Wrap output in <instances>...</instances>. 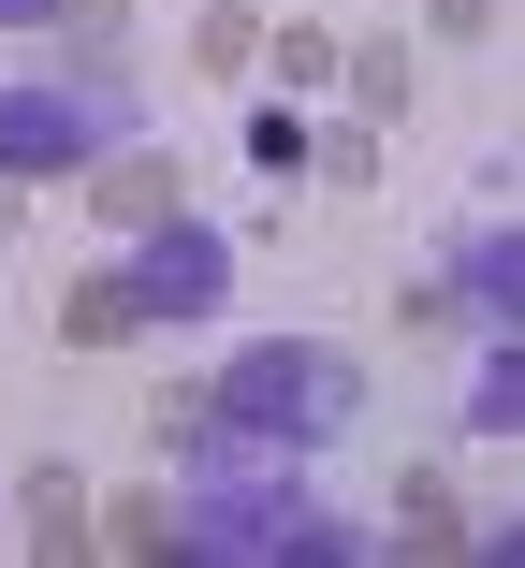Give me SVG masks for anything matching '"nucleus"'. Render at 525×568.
<instances>
[{"mask_svg":"<svg viewBox=\"0 0 525 568\" xmlns=\"http://www.w3.org/2000/svg\"><path fill=\"white\" fill-rule=\"evenodd\" d=\"M220 408H234L249 437H263V423H277V437H322V423L351 408V365H336V351H263V365H234Z\"/></svg>","mask_w":525,"mask_h":568,"instance_id":"nucleus-1","label":"nucleus"},{"mask_svg":"<svg viewBox=\"0 0 525 568\" xmlns=\"http://www.w3.org/2000/svg\"><path fill=\"white\" fill-rule=\"evenodd\" d=\"M118 132V88H0V161H73Z\"/></svg>","mask_w":525,"mask_h":568,"instance_id":"nucleus-2","label":"nucleus"},{"mask_svg":"<svg viewBox=\"0 0 525 568\" xmlns=\"http://www.w3.org/2000/svg\"><path fill=\"white\" fill-rule=\"evenodd\" d=\"M147 306H220V234H161V263H147Z\"/></svg>","mask_w":525,"mask_h":568,"instance_id":"nucleus-3","label":"nucleus"},{"mask_svg":"<svg viewBox=\"0 0 525 568\" xmlns=\"http://www.w3.org/2000/svg\"><path fill=\"white\" fill-rule=\"evenodd\" d=\"M0 16H44V0H0Z\"/></svg>","mask_w":525,"mask_h":568,"instance_id":"nucleus-4","label":"nucleus"}]
</instances>
